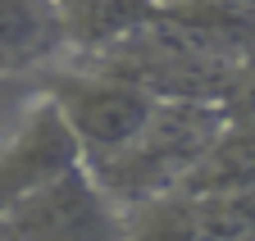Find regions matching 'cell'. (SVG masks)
I'll return each instance as SVG.
<instances>
[{
	"instance_id": "obj_8",
	"label": "cell",
	"mask_w": 255,
	"mask_h": 241,
	"mask_svg": "<svg viewBox=\"0 0 255 241\" xmlns=\"http://www.w3.org/2000/svg\"><path fill=\"white\" fill-rule=\"evenodd\" d=\"M242 5H251V9H255V0H242Z\"/></svg>"
},
{
	"instance_id": "obj_5",
	"label": "cell",
	"mask_w": 255,
	"mask_h": 241,
	"mask_svg": "<svg viewBox=\"0 0 255 241\" xmlns=\"http://www.w3.org/2000/svg\"><path fill=\"white\" fill-rule=\"evenodd\" d=\"M69 50L55 0H0V78L46 69Z\"/></svg>"
},
{
	"instance_id": "obj_1",
	"label": "cell",
	"mask_w": 255,
	"mask_h": 241,
	"mask_svg": "<svg viewBox=\"0 0 255 241\" xmlns=\"http://www.w3.org/2000/svg\"><path fill=\"white\" fill-rule=\"evenodd\" d=\"M223 123H228L223 100H159L132 141H123L101 160H87V168L123 214L150 196L182 187V177L210 150Z\"/></svg>"
},
{
	"instance_id": "obj_4",
	"label": "cell",
	"mask_w": 255,
	"mask_h": 241,
	"mask_svg": "<svg viewBox=\"0 0 255 241\" xmlns=\"http://www.w3.org/2000/svg\"><path fill=\"white\" fill-rule=\"evenodd\" d=\"M0 232L9 237H55V241H82V237H110L123 232L119 205L105 196V187L96 182V173L73 164L69 173H59L55 182L41 191H32L14 209L0 214Z\"/></svg>"
},
{
	"instance_id": "obj_6",
	"label": "cell",
	"mask_w": 255,
	"mask_h": 241,
	"mask_svg": "<svg viewBox=\"0 0 255 241\" xmlns=\"http://www.w3.org/2000/svg\"><path fill=\"white\" fill-rule=\"evenodd\" d=\"M64 41L78 55H105L155 18L159 0H55Z\"/></svg>"
},
{
	"instance_id": "obj_2",
	"label": "cell",
	"mask_w": 255,
	"mask_h": 241,
	"mask_svg": "<svg viewBox=\"0 0 255 241\" xmlns=\"http://www.w3.org/2000/svg\"><path fill=\"white\" fill-rule=\"evenodd\" d=\"M41 91L64 109L82 141V160H101L123 141H132L141 123L155 114L159 96L137 86L132 78H119L110 69H69V73H46Z\"/></svg>"
},
{
	"instance_id": "obj_7",
	"label": "cell",
	"mask_w": 255,
	"mask_h": 241,
	"mask_svg": "<svg viewBox=\"0 0 255 241\" xmlns=\"http://www.w3.org/2000/svg\"><path fill=\"white\" fill-rule=\"evenodd\" d=\"M0 96H5V78H0Z\"/></svg>"
},
{
	"instance_id": "obj_3",
	"label": "cell",
	"mask_w": 255,
	"mask_h": 241,
	"mask_svg": "<svg viewBox=\"0 0 255 241\" xmlns=\"http://www.w3.org/2000/svg\"><path fill=\"white\" fill-rule=\"evenodd\" d=\"M73 164H82V141L64 118V109L41 91L18 109V118L0 141V214L27 200L32 191H41L46 182H55L59 173H69Z\"/></svg>"
}]
</instances>
